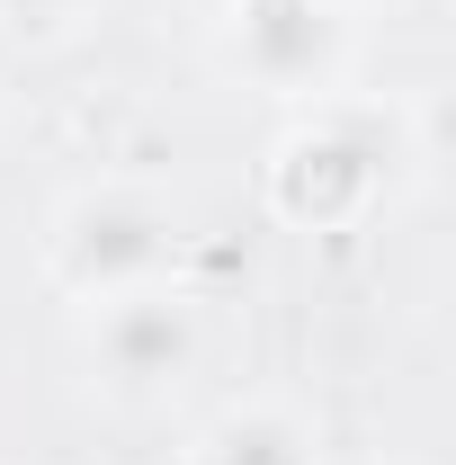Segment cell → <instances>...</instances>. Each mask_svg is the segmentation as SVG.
<instances>
[{"instance_id":"6da1fadb","label":"cell","mask_w":456,"mask_h":465,"mask_svg":"<svg viewBox=\"0 0 456 465\" xmlns=\"http://www.w3.org/2000/svg\"><path fill=\"white\" fill-rule=\"evenodd\" d=\"M179 260H188V224L153 188L99 179V188H72L45 215V287L63 304H108V295L162 287V278H179Z\"/></svg>"},{"instance_id":"7a4b0ae2","label":"cell","mask_w":456,"mask_h":465,"mask_svg":"<svg viewBox=\"0 0 456 465\" xmlns=\"http://www.w3.org/2000/svg\"><path fill=\"white\" fill-rule=\"evenodd\" d=\"M394 188V134L358 108L322 99L286 125L260 162V197L286 232H358Z\"/></svg>"},{"instance_id":"3957f363","label":"cell","mask_w":456,"mask_h":465,"mask_svg":"<svg viewBox=\"0 0 456 465\" xmlns=\"http://www.w3.org/2000/svg\"><path fill=\"white\" fill-rule=\"evenodd\" d=\"M197 358H206V304H197V287H179V278L108 295V304H81V367L125 411L171 403L179 385L197 376Z\"/></svg>"},{"instance_id":"277c9868","label":"cell","mask_w":456,"mask_h":465,"mask_svg":"<svg viewBox=\"0 0 456 465\" xmlns=\"http://www.w3.org/2000/svg\"><path fill=\"white\" fill-rule=\"evenodd\" d=\"M224 63L278 108H322L358 72L349 0H224Z\"/></svg>"},{"instance_id":"5b68a950","label":"cell","mask_w":456,"mask_h":465,"mask_svg":"<svg viewBox=\"0 0 456 465\" xmlns=\"http://www.w3.org/2000/svg\"><path fill=\"white\" fill-rule=\"evenodd\" d=\"M188 465H332V457H322V430H313L295 403L251 394V403H224L206 430H197Z\"/></svg>"},{"instance_id":"8992f818","label":"cell","mask_w":456,"mask_h":465,"mask_svg":"<svg viewBox=\"0 0 456 465\" xmlns=\"http://www.w3.org/2000/svg\"><path fill=\"white\" fill-rule=\"evenodd\" d=\"M99 18V0H0V27L18 36V45H63V36H81Z\"/></svg>"},{"instance_id":"52a82bcc","label":"cell","mask_w":456,"mask_h":465,"mask_svg":"<svg viewBox=\"0 0 456 465\" xmlns=\"http://www.w3.org/2000/svg\"><path fill=\"white\" fill-rule=\"evenodd\" d=\"M349 9H367V0H349Z\"/></svg>"}]
</instances>
